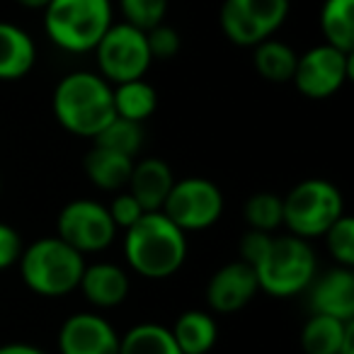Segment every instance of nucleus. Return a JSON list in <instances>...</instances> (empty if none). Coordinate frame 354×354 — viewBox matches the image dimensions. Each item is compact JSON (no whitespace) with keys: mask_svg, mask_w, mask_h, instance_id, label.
Returning a JSON list of instances; mask_svg holds the SVG:
<instances>
[{"mask_svg":"<svg viewBox=\"0 0 354 354\" xmlns=\"http://www.w3.org/2000/svg\"><path fill=\"white\" fill-rule=\"evenodd\" d=\"M124 255L136 274L167 279L185 265L187 238L162 212H146L124 236Z\"/></svg>","mask_w":354,"mask_h":354,"instance_id":"nucleus-1","label":"nucleus"},{"mask_svg":"<svg viewBox=\"0 0 354 354\" xmlns=\"http://www.w3.org/2000/svg\"><path fill=\"white\" fill-rule=\"evenodd\" d=\"M54 117L66 131L95 138L117 114L112 102V85L97 73L75 71L59 80L54 90Z\"/></svg>","mask_w":354,"mask_h":354,"instance_id":"nucleus-2","label":"nucleus"},{"mask_svg":"<svg viewBox=\"0 0 354 354\" xmlns=\"http://www.w3.org/2000/svg\"><path fill=\"white\" fill-rule=\"evenodd\" d=\"M17 262H20L22 281L35 294L46 299H59L75 291L85 270L83 255L66 245L59 236L39 238L32 245L22 248Z\"/></svg>","mask_w":354,"mask_h":354,"instance_id":"nucleus-3","label":"nucleus"},{"mask_svg":"<svg viewBox=\"0 0 354 354\" xmlns=\"http://www.w3.org/2000/svg\"><path fill=\"white\" fill-rule=\"evenodd\" d=\"M112 17L109 0H51L44 8V30L59 49L85 54L114 25Z\"/></svg>","mask_w":354,"mask_h":354,"instance_id":"nucleus-4","label":"nucleus"},{"mask_svg":"<svg viewBox=\"0 0 354 354\" xmlns=\"http://www.w3.org/2000/svg\"><path fill=\"white\" fill-rule=\"evenodd\" d=\"M257 286L277 299L306 291L315 279V255L308 241L299 236L272 238L265 257L255 265Z\"/></svg>","mask_w":354,"mask_h":354,"instance_id":"nucleus-5","label":"nucleus"},{"mask_svg":"<svg viewBox=\"0 0 354 354\" xmlns=\"http://www.w3.org/2000/svg\"><path fill=\"white\" fill-rule=\"evenodd\" d=\"M284 226L291 236H299L304 241L318 238L344 214V202L339 189L328 180H304L299 183L284 199Z\"/></svg>","mask_w":354,"mask_h":354,"instance_id":"nucleus-6","label":"nucleus"},{"mask_svg":"<svg viewBox=\"0 0 354 354\" xmlns=\"http://www.w3.org/2000/svg\"><path fill=\"white\" fill-rule=\"evenodd\" d=\"M97 54V68L107 83H127L146 75L151 66V51H148L146 32L127 25H112L100 44L95 46Z\"/></svg>","mask_w":354,"mask_h":354,"instance_id":"nucleus-7","label":"nucleus"},{"mask_svg":"<svg viewBox=\"0 0 354 354\" xmlns=\"http://www.w3.org/2000/svg\"><path fill=\"white\" fill-rule=\"evenodd\" d=\"M180 231H204L223 214V194L207 177L175 180L160 209Z\"/></svg>","mask_w":354,"mask_h":354,"instance_id":"nucleus-8","label":"nucleus"},{"mask_svg":"<svg viewBox=\"0 0 354 354\" xmlns=\"http://www.w3.org/2000/svg\"><path fill=\"white\" fill-rule=\"evenodd\" d=\"M56 236L66 245L85 255V252H100L109 248V243L117 236V226L107 207L93 199H75L61 209L56 218Z\"/></svg>","mask_w":354,"mask_h":354,"instance_id":"nucleus-9","label":"nucleus"},{"mask_svg":"<svg viewBox=\"0 0 354 354\" xmlns=\"http://www.w3.org/2000/svg\"><path fill=\"white\" fill-rule=\"evenodd\" d=\"M352 71V54H344L330 44H320L299 56L291 80L306 97L325 100L347 83Z\"/></svg>","mask_w":354,"mask_h":354,"instance_id":"nucleus-10","label":"nucleus"},{"mask_svg":"<svg viewBox=\"0 0 354 354\" xmlns=\"http://www.w3.org/2000/svg\"><path fill=\"white\" fill-rule=\"evenodd\" d=\"M61 354H119V335L102 315L75 313L59 330Z\"/></svg>","mask_w":354,"mask_h":354,"instance_id":"nucleus-11","label":"nucleus"},{"mask_svg":"<svg viewBox=\"0 0 354 354\" xmlns=\"http://www.w3.org/2000/svg\"><path fill=\"white\" fill-rule=\"evenodd\" d=\"M257 274L243 260L228 262L214 272L207 284V304L214 313H236L257 294Z\"/></svg>","mask_w":354,"mask_h":354,"instance_id":"nucleus-12","label":"nucleus"},{"mask_svg":"<svg viewBox=\"0 0 354 354\" xmlns=\"http://www.w3.org/2000/svg\"><path fill=\"white\" fill-rule=\"evenodd\" d=\"M313 313L337 318L342 323L354 320V272L352 267H333L310 286Z\"/></svg>","mask_w":354,"mask_h":354,"instance_id":"nucleus-13","label":"nucleus"},{"mask_svg":"<svg viewBox=\"0 0 354 354\" xmlns=\"http://www.w3.org/2000/svg\"><path fill=\"white\" fill-rule=\"evenodd\" d=\"M175 177L165 160L160 158H146L141 162H133L129 175V194L141 204L143 212H160L170 194Z\"/></svg>","mask_w":354,"mask_h":354,"instance_id":"nucleus-14","label":"nucleus"},{"mask_svg":"<svg viewBox=\"0 0 354 354\" xmlns=\"http://www.w3.org/2000/svg\"><path fill=\"white\" fill-rule=\"evenodd\" d=\"M78 289L95 308H114L129 296V277L112 262L85 265Z\"/></svg>","mask_w":354,"mask_h":354,"instance_id":"nucleus-15","label":"nucleus"},{"mask_svg":"<svg viewBox=\"0 0 354 354\" xmlns=\"http://www.w3.org/2000/svg\"><path fill=\"white\" fill-rule=\"evenodd\" d=\"M37 46L22 27L0 22V80H17L32 71Z\"/></svg>","mask_w":354,"mask_h":354,"instance_id":"nucleus-16","label":"nucleus"},{"mask_svg":"<svg viewBox=\"0 0 354 354\" xmlns=\"http://www.w3.org/2000/svg\"><path fill=\"white\" fill-rule=\"evenodd\" d=\"M133 160L127 156H119L102 146H93L88 156L83 158V170L90 177V183L104 192H119L129 185Z\"/></svg>","mask_w":354,"mask_h":354,"instance_id":"nucleus-17","label":"nucleus"},{"mask_svg":"<svg viewBox=\"0 0 354 354\" xmlns=\"http://www.w3.org/2000/svg\"><path fill=\"white\" fill-rule=\"evenodd\" d=\"M170 333L183 354H207L218 337L216 320L212 313H204V310H185L175 320Z\"/></svg>","mask_w":354,"mask_h":354,"instance_id":"nucleus-18","label":"nucleus"},{"mask_svg":"<svg viewBox=\"0 0 354 354\" xmlns=\"http://www.w3.org/2000/svg\"><path fill=\"white\" fill-rule=\"evenodd\" d=\"M352 325L354 320L342 323V320L330 318V315L313 313L301 330V347L306 354H337L344 335Z\"/></svg>","mask_w":354,"mask_h":354,"instance_id":"nucleus-19","label":"nucleus"},{"mask_svg":"<svg viewBox=\"0 0 354 354\" xmlns=\"http://www.w3.org/2000/svg\"><path fill=\"white\" fill-rule=\"evenodd\" d=\"M325 44L352 54L354 51V0H325L320 10Z\"/></svg>","mask_w":354,"mask_h":354,"instance_id":"nucleus-20","label":"nucleus"},{"mask_svg":"<svg viewBox=\"0 0 354 354\" xmlns=\"http://www.w3.org/2000/svg\"><path fill=\"white\" fill-rule=\"evenodd\" d=\"M112 102H114V114L129 122H138L148 119L158 107V93L153 85H148L143 78L138 80H127L119 83L112 90Z\"/></svg>","mask_w":354,"mask_h":354,"instance_id":"nucleus-21","label":"nucleus"},{"mask_svg":"<svg viewBox=\"0 0 354 354\" xmlns=\"http://www.w3.org/2000/svg\"><path fill=\"white\" fill-rule=\"evenodd\" d=\"M119 354H183L167 328L158 323H138L119 337Z\"/></svg>","mask_w":354,"mask_h":354,"instance_id":"nucleus-22","label":"nucleus"},{"mask_svg":"<svg viewBox=\"0 0 354 354\" xmlns=\"http://www.w3.org/2000/svg\"><path fill=\"white\" fill-rule=\"evenodd\" d=\"M252 49H255V56H252L255 68L265 80H270V83H289L294 78L299 54L289 44L274 41L270 37V39L252 46Z\"/></svg>","mask_w":354,"mask_h":354,"instance_id":"nucleus-23","label":"nucleus"},{"mask_svg":"<svg viewBox=\"0 0 354 354\" xmlns=\"http://www.w3.org/2000/svg\"><path fill=\"white\" fill-rule=\"evenodd\" d=\"M228 3H233V8L265 39H270L289 15V0H228Z\"/></svg>","mask_w":354,"mask_h":354,"instance_id":"nucleus-24","label":"nucleus"},{"mask_svg":"<svg viewBox=\"0 0 354 354\" xmlns=\"http://www.w3.org/2000/svg\"><path fill=\"white\" fill-rule=\"evenodd\" d=\"M95 146H102L107 151H114L119 156L136 158L143 146V127L138 122H129V119L114 117L102 131L95 136Z\"/></svg>","mask_w":354,"mask_h":354,"instance_id":"nucleus-25","label":"nucleus"},{"mask_svg":"<svg viewBox=\"0 0 354 354\" xmlns=\"http://www.w3.org/2000/svg\"><path fill=\"white\" fill-rule=\"evenodd\" d=\"M245 221L252 231L272 233L284 223L281 197L272 192H257L245 202Z\"/></svg>","mask_w":354,"mask_h":354,"instance_id":"nucleus-26","label":"nucleus"},{"mask_svg":"<svg viewBox=\"0 0 354 354\" xmlns=\"http://www.w3.org/2000/svg\"><path fill=\"white\" fill-rule=\"evenodd\" d=\"M328 252L339 267H352L354 265V218L352 216H339L328 231L323 233Z\"/></svg>","mask_w":354,"mask_h":354,"instance_id":"nucleus-27","label":"nucleus"},{"mask_svg":"<svg viewBox=\"0 0 354 354\" xmlns=\"http://www.w3.org/2000/svg\"><path fill=\"white\" fill-rule=\"evenodd\" d=\"M119 8L127 25L148 32L165 20L167 0H119Z\"/></svg>","mask_w":354,"mask_h":354,"instance_id":"nucleus-28","label":"nucleus"},{"mask_svg":"<svg viewBox=\"0 0 354 354\" xmlns=\"http://www.w3.org/2000/svg\"><path fill=\"white\" fill-rule=\"evenodd\" d=\"M146 41H148V51H151V59H162V61L177 56V51L183 46V39H180L177 30L162 25V22L146 32Z\"/></svg>","mask_w":354,"mask_h":354,"instance_id":"nucleus-29","label":"nucleus"},{"mask_svg":"<svg viewBox=\"0 0 354 354\" xmlns=\"http://www.w3.org/2000/svg\"><path fill=\"white\" fill-rule=\"evenodd\" d=\"M107 212H109V216H112L114 226L124 228V231H127L129 226H133V223H136L138 218H141L143 214H146L141 209V204H138L136 199H133L129 192L117 194V197H114V202L107 207Z\"/></svg>","mask_w":354,"mask_h":354,"instance_id":"nucleus-30","label":"nucleus"},{"mask_svg":"<svg viewBox=\"0 0 354 354\" xmlns=\"http://www.w3.org/2000/svg\"><path fill=\"white\" fill-rule=\"evenodd\" d=\"M272 233H262V231H248L245 236H243V241H241V255H243V262L245 265H250L252 270H255V265L257 262L265 257V252H267V248H270V243H272Z\"/></svg>","mask_w":354,"mask_h":354,"instance_id":"nucleus-31","label":"nucleus"},{"mask_svg":"<svg viewBox=\"0 0 354 354\" xmlns=\"http://www.w3.org/2000/svg\"><path fill=\"white\" fill-rule=\"evenodd\" d=\"M22 255V238L8 223H0V270L15 265Z\"/></svg>","mask_w":354,"mask_h":354,"instance_id":"nucleus-32","label":"nucleus"},{"mask_svg":"<svg viewBox=\"0 0 354 354\" xmlns=\"http://www.w3.org/2000/svg\"><path fill=\"white\" fill-rule=\"evenodd\" d=\"M0 354H46L39 347H32V344H22V342H12V344H3Z\"/></svg>","mask_w":354,"mask_h":354,"instance_id":"nucleus-33","label":"nucleus"},{"mask_svg":"<svg viewBox=\"0 0 354 354\" xmlns=\"http://www.w3.org/2000/svg\"><path fill=\"white\" fill-rule=\"evenodd\" d=\"M17 3H20L22 8H27V10H44L51 0H17Z\"/></svg>","mask_w":354,"mask_h":354,"instance_id":"nucleus-34","label":"nucleus"},{"mask_svg":"<svg viewBox=\"0 0 354 354\" xmlns=\"http://www.w3.org/2000/svg\"><path fill=\"white\" fill-rule=\"evenodd\" d=\"M0 189H3V183H0Z\"/></svg>","mask_w":354,"mask_h":354,"instance_id":"nucleus-35","label":"nucleus"}]
</instances>
